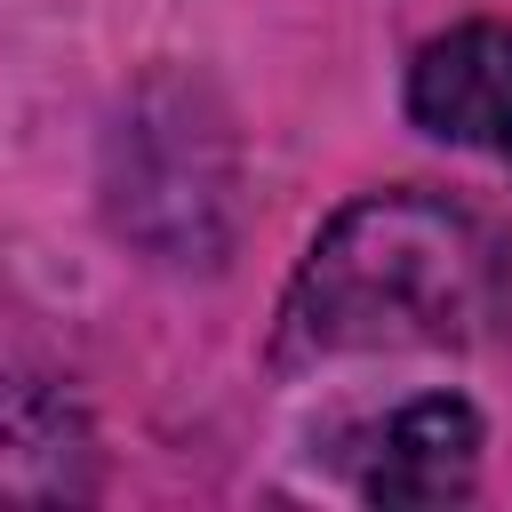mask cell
Listing matches in <instances>:
<instances>
[{
    "label": "cell",
    "instance_id": "cell-1",
    "mask_svg": "<svg viewBox=\"0 0 512 512\" xmlns=\"http://www.w3.org/2000/svg\"><path fill=\"white\" fill-rule=\"evenodd\" d=\"M504 304L496 232L440 192H368L320 224L280 320L272 368L376 360V352H456Z\"/></svg>",
    "mask_w": 512,
    "mask_h": 512
},
{
    "label": "cell",
    "instance_id": "cell-2",
    "mask_svg": "<svg viewBox=\"0 0 512 512\" xmlns=\"http://www.w3.org/2000/svg\"><path fill=\"white\" fill-rule=\"evenodd\" d=\"M112 216L168 264H216L232 216V144L216 120H192L176 80H152L112 136Z\"/></svg>",
    "mask_w": 512,
    "mask_h": 512
},
{
    "label": "cell",
    "instance_id": "cell-3",
    "mask_svg": "<svg viewBox=\"0 0 512 512\" xmlns=\"http://www.w3.org/2000/svg\"><path fill=\"white\" fill-rule=\"evenodd\" d=\"M480 448H488V432H480V408L472 400L416 392L384 424H368L352 440V488L368 504H408V512L464 504L472 480H480Z\"/></svg>",
    "mask_w": 512,
    "mask_h": 512
},
{
    "label": "cell",
    "instance_id": "cell-4",
    "mask_svg": "<svg viewBox=\"0 0 512 512\" xmlns=\"http://www.w3.org/2000/svg\"><path fill=\"white\" fill-rule=\"evenodd\" d=\"M408 120L440 144H464L512 168V24H448L408 64Z\"/></svg>",
    "mask_w": 512,
    "mask_h": 512
},
{
    "label": "cell",
    "instance_id": "cell-5",
    "mask_svg": "<svg viewBox=\"0 0 512 512\" xmlns=\"http://www.w3.org/2000/svg\"><path fill=\"white\" fill-rule=\"evenodd\" d=\"M104 448L88 408L48 376H0V504H88Z\"/></svg>",
    "mask_w": 512,
    "mask_h": 512
}]
</instances>
